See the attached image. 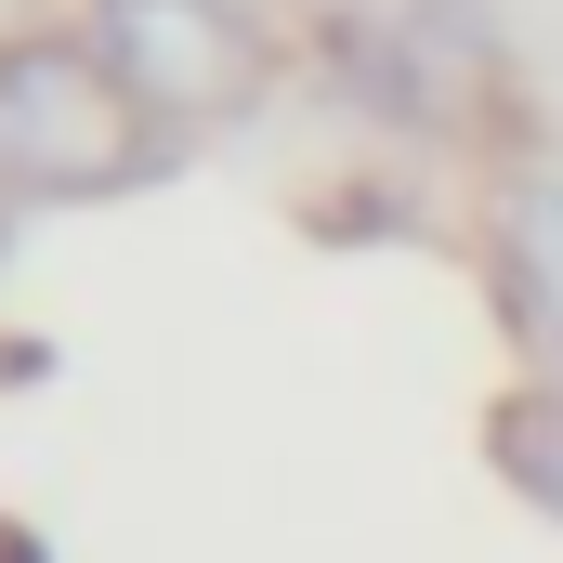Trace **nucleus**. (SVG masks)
<instances>
[{"instance_id": "f257e3e1", "label": "nucleus", "mask_w": 563, "mask_h": 563, "mask_svg": "<svg viewBox=\"0 0 563 563\" xmlns=\"http://www.w3.org/2000/svg\"><path fill=\"white\" fill-rule=\"evenodd\" d=\"M184 144L144 119V92L92 53V26H0V184L26 210H106L170 184Z\"/></svg>"}, {"instance_id": "f03ea898", "label": "nucleus", "mask_w": 563, "mask_h": 563, "mask_svg": "<svg viewBox=\"0 0 563 563\" xmlns=\"http://www.w3.org/2000/svg\"><path fill=\"white\" fill-rule=\"evenodd\" d=\"M314 92L394 144H485L511 119V40L485 26V0H328Z\"/></svg>"}, {"instance_id": "7ed1b4c3", "label": "nucleus", "mask_w": 563, "mask_h": 563, "mask_svg": "<svg viewBox=\"0 0 563 563\" xmlns=\"http://www.w3.org/2000/svg\"><path fill=\"white\" fill-rule=\"evenodd\" d=\"M79 26L144 92V119L170 144H210L236 119H263L288 79V40L263 26V0H79Z\"/></svg>"}, {"instance_id": "20e7f679", "label": "nucleus", "mask_w": 563, "mask_h": 563, "mask_svg": "<svg viewBox=\"0 0 563 563\" xmlns=\"http://www.w3.org/2000/svg\"><path fill=\"white\" fill-rule=\"evenodd\" d=\"M485 288H498V328L525 341V380H563V170H551V157L498 170Z\"/></svg>"}, {"instance_id": "39448f33", "label": "nucleus", "mask_w": 563, "mask_h": 563, "mask_svg": "<svg viewBox=\"0 0 563 563\" xmlns=\"http://www.w3.org/2000/svg\"><path fill=\"white\" fill-rule=\"evenodd\" d=\"M485 472L563 538V380H525V394L485 407Z\"/></svg>"}, {"instance_id": "423d86ee", "label": "nucleus", "mask_w": 563, "mask_h": 563, "mask_svg": "<svg viewBox=\"0 0 563 563\" xmlns=\"http://www.w3.org/2000/svg\"><path fill=\"white\" fill-rule=\"evenodd\" d=\"M13 210H26V197H13V184H0V263H13Z\"/></svg>"}]
</instances>
